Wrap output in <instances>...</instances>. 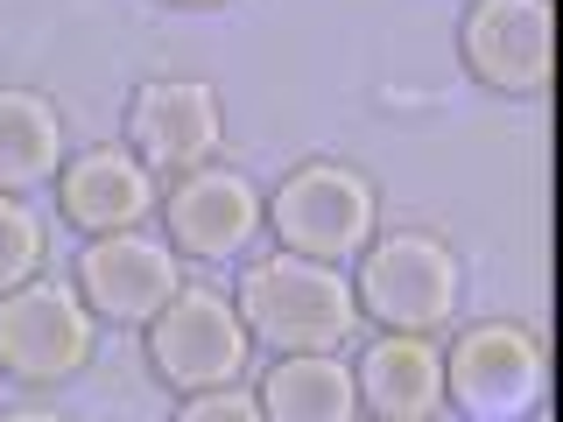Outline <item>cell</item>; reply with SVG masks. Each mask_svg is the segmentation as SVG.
<instances>
[{
	"label": "cell",
	"instance_id": "15",
	"mask_svg": "<svg viewBox=\"0 0 563 422\" xmlns=\"http://www.w3.org/2000/svg\"><path fill=\"white\" fill-rule=\"evenodd\" d=\"M35 268H43V219H35L22 198L0 190V296L22 289Z\"/></svg>",
	"mask_w": 563,
	"mask_h": 422
},
{
	"label": "cell",
	"instance_id": "14",
	"mask_svg": "<svg viewBox=\"0 0 563 422\" xmlns=\"http://www.w3.org/2000/svg\"><path fill=\"white\" fill-rule=\"evenodd\" d=\"M64 169V120L43 92L22 85H0V190L22 198V190L49 184Z\"/></svg>",
	"mask_w": 563,
	"mask_h": 422
},
{
	"label": "cell",
	"instance_id": "13",
	"mask_svg": "<svg viewBox=\"0 0 563 422\" xmlns=\"http://www.w3.org/2000/svg\"><path fill=\"white\" fill-rule=\"evenodd\" d=\"M254 401L268 422H352L360 415V387H352V366L339 352H275Z\"/></svg>",
	"mask_w": 563,
	"mask_h": 422
},
{
	"label": "cell",
	"instance_id": "10",
	"mask_svg": "<svg viewBox=\"0 0 563 422\" xmlns=\"http://www.w3.org/2000/svg\"><path fill=\"white\" fill-rule=\"evenodd\" d=\"M465 64L493 92L550 85V0H479L465 14Z\"/></svg>",
	"mask_w": 563,
	"mask_h": 422
},
{
	"label": "cell",
	"instance_id": "17",
	"mask_svg": "<svg viewBox=\"0 0 563 422\" xmlns=\"http://www.w3.org/2000/svg\"><path fill=\"white\" fill-rule=\"evenodd\" d=\"M0 422H64V415H57V409H8Z\"/></svg>",
	"mask_w": 563,
	"mask_h": 422
},
{
	"label": "cell",
	"instance_id": "12",
	"mask_svg": "<svg viewBox=\"0 0 563 422\" xmlns=\"http://www.w3.org/2000/svg\"><path fill=\"white\" fill-rule=\"evenodd\" d=\"M352 387L360 409H374L380 422H430L444 409V352L430 345V331H387L352 366Z\"/></svg>",
	"mask_w": 563,
	"mask_h": 422
},
{
	"label": "cell",
	"instance_id": "5",
	"mask_svg": "<svg viewBox=\"0 0 563 422\" xmlns=\"http://www.w3.org/2000/svg\"><path fill=\"white\" fill-rule=\"evenodd\" d=\"M246 338L240 310L225 303L219 289H176L163 310L148 316V359L155 374L169 387H184V395H198V387H233L246 374Z\"/></svg>",
	"mask_w": 563,
	"mask_h": 422
},
{
	"label": "cell",
	"instance_id": "9",
	"mask_svg": "<svg viewBox=\"0 0 563 422\" xmlns=\"http://www.w3.org/2000/svg\"><path fill=\"white\" fill-rule=\"evenodd\" d=\"M163 219H169V246H176V254L225 260V254H240V246L261 233V219H268V211H261V190L246 184L240 169L198 163V169H184L169 184Z\"/></svg>",
	"mask_w": 563,
	"mask_h": 422
},
{
	"label": "cell",
	"instance_id": "18",
	"mask_svg": "<svg viewBox=\"0 0 563 422\" xmlns=\"http://www.w3.org/2000/svg\"><path fill=\"white\" fill-rule=\"evenodd\" d=\"M528 422H550V409H542V401H536V415H528Z\"/></svg>",
	"mask_w": 563,
	"mask_h": 422
},
{
	"label": "cell",
	"instance_id": "3",
	"mask_svg": "<svg viewBox=\"0 0 563 422\" xmlns=\"http://www.w3.org/2000/svg\"><path fill=\"white\" fill-rule=\"evenodd\" d=\"M268 219L261 225H275V240H282V254H303V260H352L366 240H374V184H366L360 169H345V163H303V169H289L275 184V198L261 204Z\"/></svg>",
	"mask_w": 563,
	"mask_h": 422
},
{
	"label": "cell",
	"instance_id": "6",
	"mask_svg": "<svg viewBox=\"0 0 563 422\" xmlns=\"http://www.w3.org/2000/svg\"><path fill=\"white\" fill-rule=\"evenodd\" d=\"M184 289V268H176V246L128 225V233H99L78 254V296L92 316H113V324H148L169 296Z\"/></svg>",
	"mask_w": 563,
	"mask_h": 422
},
{
	"label": "cell",
	"instance_id": "19",
	"mask_svg": "<svg viewBox=\"0 0 563 422\" xmlns=\"http://www.w3.org/2000/svg\"><path fill=\"white\" fill-rule=\"evenodd\" d=\"M176 8H211V0H176Z\"/></svg>",
	"mask_w": 563,
	"mask_h": 422
},
{
	"label": "cell",
	"instance_id": "8",
	"mask_svg": "<svg viewBox=\"0 0 563 422\" xmlns=\"http://www.w3.org/2000/svg\"><path fill=\"white\" fill-rule=\"evenodd\" d=\"M225 120H219V92L205 78H148L128 99V148L148 176H184L211 163Z\"/></svg>",
	"mask_w": 563,
	"mask_h": 422
},
{
	"label": "cell",
	"instance_id": "1",
	"mask_svg": "<svg viewBox=\"0 0 563 422\" xmlns=\"http://www.w3.org/2000/svg\"><path fill=\"white\" fill-rule=\"evenodd\" d=\"M246 338H261L268 352H339L360 331V296H352L345 268L303 254H268L240 275L233 296Z\"/></svg>",
	"mask_w": 563,
	"mask_h": 422
},
{
	"label": "cell",
	"instance_id": "11",
	"mask_svg": "<svg viewBox=\"0 0 563 422\" xmlns=\"http://www.w3.org/2000/svg\"><path fill=\"white\" fill-rule=\"evenodd\" d=\"M57 204L64 219L78 225V233H128L155 211V176L134 163V148H113V141H99V148L85 155H64L57 169Z\"/></svg>",
	"mask_w": 563,
	"mask_h": 422
},
{
	"label": "cell",
	"instance_id": "4",
	"mask_svg": "<svg viewBox=\"0 0 563 422\" xmlns=\"http://www.w3.org/2000/svg\"><path fill=\"white\" fill-rule=\"evenodd\" d=\"M85 359H92V310L70 281L29 275L22 289L0 296V374L49 387L70 380Z\"/></svg>",
	"mask_w": 563,
	"mask_h": 422
},
{
	"label": "cell",
	"instance_id": "2",
	"mask_svg": "<svg viewBox=\"0 0 563 422\" xmlns=\"http://www.w3.org/2000/svg\"><path fill=\"white\" fill-rule=\"evenodd\" d=\"M457 289H465L457 254H451V240H437V233H380V240L360 246V281H352V296H360V316H374L387 331L451 324Z\"/></svg>",
	"mask_w": 563,
	"mask_h": 422
},
{
	"label": "cell",
	"instance_id": "16",
	"mask_svg": "<svg viewBox=\"0 0 563 422\" xmlns=\"http://www.w3.org/2000/svg\"><path fill=\"white\" fill-rule=\"evenodd\" d=\"M176 422H268V415H261V401L246 395V387H198V395L176 409Z\"/></svg>",
	"mask_w": 563,
	"mask_h": 422
},
{
	"label": "cell",
	"instance_id": "7",
	"mask_svg": "<svg viewBox=\"0 0 563 422\" xmlns=\"http://www.w3.org/2000/svg\"><path fill=\"white\" fill-rule=\"evenodd\" d=\"M444 395L457 409L500 422L515 409H536L542 401V345L536 331L521 324H472L457 331L451 359H444Z\"/></svg>",
	"mask_w": 563,
	"mask_h": 422
}]
</instances>
